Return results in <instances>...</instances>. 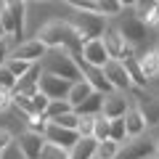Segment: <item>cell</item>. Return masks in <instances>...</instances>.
I'll return each mask as SVG.
<instances>
[{
	"instance_id": "6da1fadb",
	"label": "cell",
	"mask_w": 159,
	"mask_h": 159,
	"mask_svg": "<svg viewBox=\"0 0 159 159\" xmlns=\"http://www.w3.org/2000/svg\"><path fill=\"white\" fill-rule=\"evenodd\" d=\"M40 66L48 74H58V77L77 82L82 80V66L77 64V58L66 51V48H48V53L40 58Z\"/></svg>"
},
{
	"instance_id": "7a4b0ae2",
	"label": "cell",
	"mask_w": 159,
	"mask_h": 159,
	"mask_svg": "<svg viewBox=\"0 0 159 159\" xmlns=\"http://www.w3.org/2000/svg\"><path fill=\"white\" fill-rule=\"evenodd\" d=\"M114 21H117L119 32L125 34V40L130 43L133 48H143V43H146L148 34H151V27L135 13V8H125ZM138 53H141V51H138Z\"/></svg>"
},
{
	"instance_id": "3957f363",
	"label": "cell",
	"mask_w": 159,
	"mask_h": 159,
	"mask_svg": "<svg viewBox=\"0 0 159 159\" xmlns=\"http://www.w3.org/2000/svg\"><path fill=\"white\" fill-rule=\"evenodd\" d=\"M69 11L72 13L66 16V21L80 32V37L85 40V43L93 40V37H101L106 24H109V19L98 11H74V8H69Z\"/></svg>"
},
{
	"instance_id": "277c9868",
	"label": "cell",
	"mask_w": 159,
	"mask_h": 159,
	"mask_svg": "<svg viewBox=\"0 0 159 159\" xmlns=\"http://www.w3.org/2000/svg\"><path fill=\"white\" fill-rule=\"evenodd\" d=\"M101 40H103V45H106V51H109V56H111V58L125 61V58H130V56H138V48H133L130 43L125 40V34L119 32V27H117L114 19H109V24H106V29H103Z\"/></svg>"
},
{
	"instance_id": "5b68a950",
	"label": "cell",
	"mask_w": 159,
	"mask_h": 159,
	"mask_svg": "<svg viewBox=\"0 0 159 159\" xmlns=\"http://www.w3.org/2000/svg\"><path fill=\"white\" fill-rule=\"evenodd\" d=\"M157 154V138H151L148 133L135 138H127L119 148V157L117 159H143V157H151Z\"/></svg>"
},
{
	"instance_id": "8992f818",
	"label": "cell",
	"mask_w": 159,
	"mask_h": 159,
	"mask_svg": "<svg viewBox=\"0 0 159 159\" xmlns=\"http://www.w3.org/2000/svg\"><path fill=\"white\" fill-rule=\"evenodd\" d=\"M45 53H48V45H45L40 37H24V40H19L16 45H11V53H8V56L24 58V61L37 64L40 58L45 56Z\"/></svg>"
},
{
	"instance_id": "52a82bcc",
	"label": "cell",
	"mask_w": 159,
	"mask_h": 159,
	"mask_svg": "<svg viewBox=\"0 0 159 159\" xmlns=\"http://www.w3.org/2000/svg\"><path fill=\"white\" fill-rule=\"evenodd\" d=\"M103 72H106V77H109V82L114 85V90H125V93H130L133 88V77H130V72H127V64L125 61H119V58H109L106 64H103Z\"/></svg>"
},
{
	"instance_id": "ba28073f",
	"label": "cell",
	"mask_w": 159,
	"mask_h": 159,
	"mask_svg": "<svg viewBox=\"0 0 159 159\" xmlns=\"http://www.w3.org/2000/svg\"><path fill=\"white\" fill-rule=\"evenodd\" d=\"M45 141L48 143H56V146H61V148H66V151H69V148L80 141V133L72 130V127H61V125H56V122H48Z\"/></svg>"
},
{
	"instance_id": "9c48e42d",
	"label": "cell",
	"mask_w": 159,
	"mask_h": 159,
	"mask_svg": "<svg viewBox=\"0 0 159 159\" xmlns=\"http://www.w3.org/2000/svg\"><path fill=\"white\" fill-rule=\"evenodd\" d=\"M69 88H72V82L58 77V74H48V72L40 74V90L45 93L48 98H66Z\"/></svg>"
},
{
	"instance_id": "30bf717a",
	"label": "cell",
	"mask_w": 159,
	"mask_h": 159,
	"mask_svg": "<svg viewBox=\"0 0 159 159\" xmlns=\"http://www.w3.org/2000/svg\"><path fill=\"white\" fill-rule=\"evenodd\" d=\"M130 109V101H127V93L125 90H111V93H103V111L109 119H117V117H125V111Z\"/></svg>"
},
{
	"instance_id": "8fae6325",
	"label": "cell",
	"mask_w": 159,
	"mask_h": 159,
	"mask_svg": "<svg viewBox=\"0 0 159 159\" xmlns=\"http://www.w3.org/2000/svg\"><path fill=\"white\" fill-rule=\"evenodd\" d=\"M16 143L21 146V151L27 154V159H40V154L45 148V135H40V133H34V130L27 127L24 133H19Z\"/></svg>"
},
{
	"instance_id": "7c38bea8",
	"label": "cell",
	"mask_w": 159,
	"mask_h": 159,
	"mask_svg": "<svg viewBox=\"0 0 159 159\" xmlns=\"http://www.w3.org/2000/svg\"><path fill=\"white\" fill-rule=\"evenodd\" d=\"M109 58L111 56H109V51H106V45H103L101 37H93V40H88L85 45H82V61L90 64V66H103Z\"/></svg>"
},
{
	"instance_id": "4fadbf2b",
	"label": "cell",
	"mask_w": 159,
	"mask_h": 159,
	"mask_svg": "<svg viewBox=\"0 0 159 159\" xmlns=\"http://www.w3.org/2000/svg\"><path fill=\"white\" fill-rule=\"evenodd\" d=\"M125 127H127V138H135V135L148 133V127H151V125H148V119H146V114H143V109L130 103V109L125 111Z\"/></svg>"
},
{
	"instance_id": "5bb4252c",
	"label": "cell",
	"mask_w": 159,
	"mask_h": 159,
	"mask_svg": "<svg viewBox=\"0 0 159 159\" xmlns=\"http://www.w3.org/2000/svg\"><path fill=\"white\" fill-rule=\"evenodd\" d=\"M82 77H85L93 85V90H98V93H111L114 90V85L109 82L103 66H90V64H85V66H82Z\"/></svg>"
},
{
	"instance_id": "9a60e30c",
	"label": "cell",
	"mask_w": 159,
	"mask_h": 159,
	"mask_svg": "<svg viewBox=\"0 0 159 159\" xmlns=\"http://www.w3.org/2000/svg\"><path fill=\"white\" fill-rule=\"evenodd\" d=\"M138 66H141L143 77H146L148 82L159 80V53L154 51V48H146V51H141V53H138Z\"/></svg>"
},
{
	"instance_id": "2e32d148",
	"label": "cell",
	"mask_w": 159,
	"mask_h": 159,
	"mask_svg": "<svg viewBox=\"0 0 159 159\" xmlns=\"http://www.w3.org/2000/svg\"><path fill=\"white\" fill-rule=\"evenodd\" d=\"M98 151V141L93 135H80V141L69 148V157L72 159H96Z\"/></svg>"
},
{
	"instance_id": "e0dca14e",
	"label": "cell",
	"mask_w": 159,
	"mask_h": 159,
	"mask_svg": "<svg viewBox=\"0 0 159 159\" xmlns=\"http://www.w3.org/2000/svg\"><path fill=\"white\" fill-rule=\"evenodd\" d=\"M90 93H96V90H93V85L88 82L85 77H82V80H77V82H72V88H69V96H66V98H69V103H72V106H80V103L85 101Z\"/></svg>"
},
{
	"instance_id": "ac0fdd59",
	"label": "cell",
	"mask_w": 159,
	"mask_h": 159,
	"mask_svg": "<svg viewBox=\"0 0 159 159\" xmlns=\"http://www.w3.org/2000/svg\"><path fill=\"white\" fill-rule=\"evenodd\" d=\"M74 111L77 114H101L103 111V93H98V90L90 93L80 106H74Z\"/></svg>"
},
{
	"instance_id": "d6986e66",
	"label": "cell",
	"mask_w": 159,
	"mask_h": 159,
	"mask_svg": "<svg viewBox=\"0 0 159 159\" xmlns=\"http://www.w3.org/2000/svg\"><path fill=\"white\" fill-rule=\"evenodd\" d=\"M66 111H74V106L69 103V98H51V103H48V109H45V119L51 122V119L61 117V114H66Z\"/></svg>"
},
{
	"instance_id": "ffe728a7",
	"label": "cell",
	"mask_w": 159,
	"mask_h": 159,
	"mask_svg": "<svg viewBox=\"0 0 159 159\" xmlns=\"http://www.w3.org/2000/svg\"><path fill=\"white\" fill-rule=\"evenodd\" d=\"M96 11L103 13L106 19H117L125 8H122V3H119V0H96Z\"/></svg>"
},
{
	"instance_id": "44dd1931",
	"label": "cell",
	"mask_w": 159,
	"mask_h": 159,
	"mask_svg": "<svg viewBox=\"0 0 159 159\" xmlns=\"http://www.w3.org/2000/svg\"><path fill=\"white\" fill-rule=\"evenodd\" d=\"M119 148H122V143L117 141H98V151H96V159H117L119 157Z\"/></svg>"
},
{
	"instance_id": "7402d4cb",
	"label": "cell",
	"mask_w": 159,
	"mask_h": 159,
	"mask_svg": "<svg viewBox=\"0 0 159 159\" xmlns=\"http://www.w3.org/2000/svg\"><path fill=\"white\" fill-rule=\"evenodd\" d=\"M109 133H111V119H109L106 114H96L93 138H96V141H109Z\"/></svg>"
},
{
	"instance_id": "603a6c76",
	"label": "cell",
	"mask_w": 159,
	"mask_h": 159,
	"mask_svg": "<svg viewBox=\"0 0 159 159\" xmlns=\"http://www.w3.org/2000/svg\"><path fill=\"white\" fill-rule=\"evenodd\" d=\"M125 64H127V72H130V77H133V85H135V88H146V85H148V80L143 77L141 66H138V56L125 58Z\"/></svg>"
},
{
	"instance_id": "cb8c5ba5",
	"label": "cell",
	"mask_w": 159,
	"mask_h": 159,
	"mask_svg": "<svg viewBox=\"0 0 159 159\" xmlns=\"http://www.w3.org/2000/svg\"><path fill=\"white\" fill-rule=\"evenodd\" d=\"M109 138L117 143H125L127 141V127H125V117H117L111 119V133H109Z\"/></svg>"
},
{
	"instance_id": "d4e9b609",
	"label": "cell",
	"mask_w": 159,
	"mask_h": 159,
	"mask_svg": "<svg viewBox=\"0 0 159 159\" xmlns=\"http://www.w3.org/2000/svg\"><path fill=\"white\" fill-rule=\"evenodd\" d=\"M6 66L11 69L16 77H24V74L32 69V61H24V58H13V56H8V58H6Z\"/></svg>"
},
{
	"instance_id": "484cf974",
	"label": "cell",
	"mask_w": 159,
	"mask_h": 159,
	"mask_svg": "<svg viewBox=\"0 0 159 159\" xmlns=\"http://www.w3.org/2000/svg\"><path fill=\"white\" fill-rule=\"evenodd\" d=\"M40 159H72V157H69L66 148H61V146H56V143H48L45 141V148H43Z\"/></svg>"
},
{
	"instance_id": "4316f807",
	"label": "cell",
	"mask_w": 159,
	"mask_h": 159,
	"mask_svg": "<svg viewBox=\"0 0 159 159\" xmlns=\"http://www.w3.org/2000/svg\"><path fill=\"white\" fill-rule=\"evenodd\" d=\"M93 127H96V114H80V122H77L80 135H93Z\"/></svg>"
},
{
	"instance_id": "83f0119b",
	"label": "cell",
	"mask_w": 159,
	"mask_h": 159,
	"mask_svg": "<svg viewBox=\"0 0 159 159\" xmlns=\"http://www.w3.org/2000/svg\"><path fill=\"white\" fill-rule=\"evenodd\" d=\"M16 82H19V77H16V74H13L11 69L6 66V64H3V66H0V88H6V90H13V88H16Z\"/></svg>"
},
{
	"instance_id": "f1b7e54d",
	"label": "cell",
	"mask_w": 159,
	"mask_h": 159,
	"mask_svg": "<svg viewBox=\"0 0 159 159\" xmlns=\"http://www.w3.org/2000/svg\"><path fill=\"white\" fill-rule=\"evenodd\" d=\"M51 122H56V125H61V127H72V130H77L80 114H77V111H66V114H61V117L51 119Z\"/></svg>"
},
{
	"instance_id": "f546056e",
	"label": "cell",
	"mask_w": 159,
	"mask_h": 159,
	"mask_svg": "<svg viewBox=\"0 0 159 159\" xmlns=\"http://www.w3.org/2000/svg\"><path fill=\"white\" fill-rule=\"evenodd\" d=\"M0 159H27V154H24V151H21V146L13 141L11 146H6L3 151H0Z\"/></svg>"
},
{
	"instance_id": "4dcf8cb0",
	"label": "cell",
	"mask_w": 159,
	"mask_h": 159,
	"mask_svg": "<svg viewBox=\"0 0 159 159\" xmlns=\"http://www.w3.org/2000/svg\"><path fill=\"white\" fill-rule=\"evenodd\" d=\"M61 3L74 11H96V0H61Z\"/></svg>"
},
{
	"instance_id": "1f68e13d",
	"label": "cell",
	"mask_w": 159,
	"mask_h": 159,
	"mask_svg": "<svg viewBox=\"0 0 159 159\" xmlns=\"http://www.w3.org/2000/svg\"><path fill=\"white\" fill-rule=\"evenodd\" d=\"M8 109H13V90L0 88V111H8Z\"/></svg>"
},
{
	"instance_id": "d6a6232c",
	"label": "cell",
	"mask_w": 159,
	"mask_h": 159,
	"mask_svg": "<svg viewBox=\"0 0 159 159\" xmlns=\"http://www.w3.org/2000/svg\"><path fill=\"white\" fill-rule=\"evenodd\" d=\"M13 141H16V135H13L8 127H0V151H3L6 146H11Z\"/></svg>"
},
{
	"instance_id": "836d02e7",
	"label": "cell",
	"mask_w": 159,
	"mask_h": 159,
	"mask_svg": "<svg viewBox=\"0 0 159 159\" xmlns=\"http://www.w3.org/2000/svg\"><path fill=\"white\" fill-rule=\"evenodd\" d=\"M122 3V8H135L138 6V0H119Z\"/></svg>"
},
{
	"instance_id": "e575fe53",
	"label": "cell",
	"mask_w": 159,
	"mask_h": 159,
	"mask_svg": "<svg viewBox=\"0 0 159 159\" xmlns=\"http://www.w3.org/2000/svg\"><path fill=\"white\" fill-rule=\"evenodd\" d=\"M154 3H159V0H138L135 8H143V6H154Z\"/></svg>"
},
{
	"instance_id": "d590c367",
	"label": "cell",
	"mask_w": 159,
	"mask_h": 159,
	"mask_svg": "<svg viewBox=\"0 0 159 159\" xmlns=\"http://www.w3.org/2000/svg\"><path fill=\"white\" fill-rule=\"evenodd\" d=\"M154 51H157V53H159V37H157V43H154Z\"/></svg>"
},
{
	"instance_id": "8d00e7d4",
	"label": "cell",
	"mask_w": 159,
	"mask_h": 159,
	"mask_svg": "<svg viewBox=\"0 0 159 159\" xmlns=\"http://www.w3.org/2000/svg\"><path fill=\"white\" fill-rule=\"evenodd\" d=\"M143 159H159V154H151V157H143Z\"/></svg>"
},
{
	"instance_id": "74e56055",
	"label": "cell",
	"mask_w": 159,
	"mask_h": 159,
	"mask_svg": "<svg viewBox=\"0 0 159 159\" xmlns=\"http://www.w3.org/2000/svg\"><path fill=\"white\" fill-rule=\"evenodd\" d=\"M34 3H51V0H34Z\"/></svg>"
},
{
	"instance_id": "f35d334b",
	"label": "cell",
	"mask_w": 159,
	"mask_h": 159,
	"mask_svg": "<svg viewBox=\"0 0 159 159\" xmlns=\"http://www.w3.org/2000/svg\"><path fill=\"white\" fill-rule=\"evenodd\" d=\"M157 154H159V138H157Z\"/></svg>"
},
{
	"instance_id": "ab89813d",
	"label": "cell",
	"mask_w": 159,
	"mask_h": 159,
	"mask_svg": "<svg viewBox=\"0 0 159 159\" xmlns=\"http://www.w3.org/2000/svg\"><path fill=\"white\" fill-rule=\"evenodd\" d=\"M0 8H3V0H0Z\"/></svg>"
}]
</instances>
